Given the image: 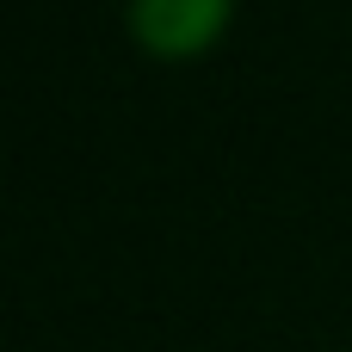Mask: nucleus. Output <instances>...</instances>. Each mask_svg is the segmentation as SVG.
Masks as SVG:
<instances>
[{
  "label": "nucleus",
  "instance_id": "1",
  "mask_svg": "<svg viewBox=\"0 0 352 352\" xmlns=\"http://www.w3.org/2000/svg\"><path fill=\"white\" fill-rule=\"evenodd\" d=\"M241 0H124V31L148 62H204L235 31Z\"/></svg>",
  "mask_w": 352,
  "mask_h": 352
}]
</instances>
